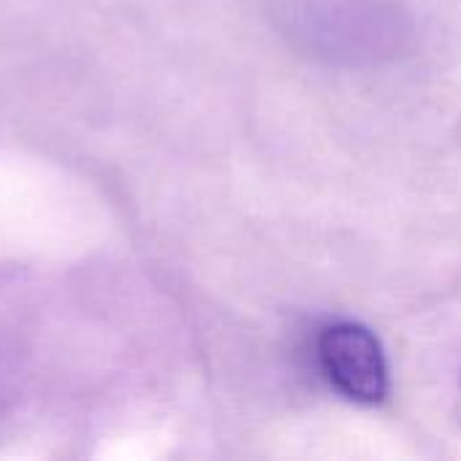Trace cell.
<instances>
[{
	"label": "cell",
	"instance_id": "1",
	"mask_svg": "<svg viewBox=\"0 0 461 461\" xmlns=\"http://www.w3.org/2000/svg\"><path fill=\"white\" fill-rule=\"evenodd\" d=\"M316 359L330 386L351 402L375 405L389 394V365L381 340L362 324L338 321L319 332Z\"/></svg>",
	"mask_w": 461,
	"mask_h": 461
}]
</instances>
